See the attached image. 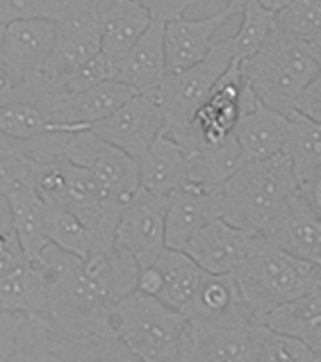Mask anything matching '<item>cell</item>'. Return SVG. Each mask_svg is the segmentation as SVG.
Returning <instances> with one entry per match:
<instances>
[{
  "label": "cell",
  "instance_id": "cell-29",
  "mask_svg": "<svg viewBox=\"0 0 321 362\" xmlns=\"http://www.w3.org/2000/svg\"><path fill=\"white\" fill-rule=\"evenodd\" d=\"M187 158H189L192 187H201L210 192L219 189L226 180H230L246 164L244 153L240 148V144H237L235 134L221 144H214V146H201L187 151Z\"/></svg>",
  "mask_w": 321,
  "mask_h": 362
},
{
  "label": "cell",
  "instance_id": "cell-19",
  "mask_svg": "<svg viewBox=\"0 0 321 362\" xmlns=\"http://www.w3.org/2000/svg\"><path fill=\"white\" fill-rule=\"evenodd\" d=\"M164 25L167 21L153 18L151 28L119 62L117 80L128 85L134 94H148L167 78V50H164Z\"/></svg>",
  "mask_w": 321,
  "mask_h": 362
},
{
  "label": "cell",
  "instance_id": "cell-14",
  "mask_svg": "<svg viewBox=\"0 0 321 362\" xmlns=\"http://www.w3.org/2000/svg\"><path fill=\"white\" fill-rule=\"evenodd\" d=\"M105 0H85L57 21L55 50L50 57L46 76L62 80L76 69L87 64L103 50L100 7Z\"/></svg>",
  "mask_w": 321,
  "mask_h": 362
},
{
  "label": "cell",
  "instance_id": "cell-32",
  "mask_svg": "<svg viewBox=\"0 0 321 362\" xmlns=\"http://www.w3.org/2000/svg\"><path fill=\"white\" fill-rule=\"evenodd\" d=\"M46 205V237L48 242L82 260L91 255V237L78 216L69 208L53 201H44Z\"/></svg>",
  "mask_w": 321,
  "mask_h": 362
},
{
  "label": "cell",
  "instance_id": "cell-18",
  "mask_svg": "<svg viewBox=\"0 0 321 362\" xmlns=\"http://www.w3.org/2000/svg\"><path fill=\"white\" fill-rule=\"evenodd\" d=\"M264 237L289 255L321 267V219L298 192Z\"/></svg>",
  "mask_w": 321,
  "mask_h": 362
},
{
  "label": "cell",
  "instance_id": "cell-38",
  "mask_svg": "<svg viewBox=\"0 0 321 362\" xmlns=\"http://www.w3.org/2000/svg\"><path fill=\"white\" fill-rule=\"evenodd\" d=\"M294 112L321 123V74L303 89V94L296 100Z\"/></svg>",
  "mask_w": 321,
  "mask_h": 362
},
{
  "label": "cell",
  "instance_id": "cell-33",
  "mask_svg": "<svg viewBox=\"0 0 321 362\" xmlns=\"http://www.w3.org/2000/svg\"><path fill=\"white\" fill-rule=\"evenodd\" d=\"M276 25V12L260 5V0H244V12L240 21V30L228 37L235 53V62H244L260 50L267 39L272 37Z\"/></svg>",
  "mask_w": 321,
  "mask_h": 362
},
{
  "label": "cell",
  "instance_id": "cell-42",
  "mask_svg": "<svg viewBox=\"0 0 321 362\" xmlns=\"http://www.w3.org/2000/svg\"><path fill=\"white\" fill-rule=\"evenodd\" d=\"M16 87V82L14 78L9 76V71L5 66H0V96H7V94H12Z\"/></svg>",
  "mask_w": 321,
  "mask_h": 362
},
{
  "label": "cell",
  "instance_id": "cell-41",
  "mask_svg": "<svg viewBox=\"0 0 321 362\" xmlns=\"http://www.w3.org/2000/svg\"><path fill=\"white\" fill-rule=\"evenodd\" d=\"M298 194L303 196V201L315 210V214L321 219V171L310 175L308 180L298 182Z\"/></svg>",
  "mask_w": 321,
  "mask_h": 362
},
{
  "label": "cell",
  "instance_id": "cell-36",
  "mask_svg": "<svg viewBox=\"0 0 321 362\" xmlns=\"http://www.w3.org/2000/svg\"><path fill=\"white\" fill-rule=\"evenodd\" d=\"M321 358L313 349H308L298 339L276 333L272 328H262L260 344H257L255 362H319Z\"/></svg>",
  "mask_w": 321,
  "mask_h": 362
},
{
  "label": "cell",
  "instance_id": "cell-13",
  "mask_svg": "<svg viewBox=\"0 0 321 362\" xmlns=\"http://www.w3.org/2000/svg\"><path fill=\"white\" fill-rule=\"evenodd\" d=\"M164 121H167V115H164L162 98L155 89L148 94L132 96L121 110L114 112L110 119L96 123L91 130L110 141L112 146L139 160L164 132Z\"/></svg>",
  "mask_w": 321,
  "mask_h": 362
},
{
  "label": "cell",
  "instance_id": "cell-39",
  "mask_svg": "<svg viewBox=\"0 0 321 362\" xmlns=\"http://www.w3.org/2000/svg\"><path fill=\"white\" fill-rule=\"evenodd\" d=\"M21 260H25L23 251L16 242V235L12 228L3 230L0 228V274L9 272L14 264H18Z\"/></svg>",
  "mask_w": 321,
  "mask_h": 362
},
{
  "label": "cell",
  "instance_id": "cell-30",
  "mask_svg": "<svg viewBox=\"0 0 321 362\" xmlns=\"http://www.w3.org/2000/svg\"><path fill=\"white\" fill-rule=\"evenodd\" d=\"M248 310L233 274H205L185 317L189 322H219Z\"/></svg>",
  "mask_w": 321,
  "mask_h": 362
},
{
  "label": "cell",
  "instance_id": "cell-11",
  "mask_svg": "<svg viewBox=\"0 0 321 362\" xmlns=\"http://www.w3.org/2000/svg\"><path fill=\"white\" fill-rule=\"evenodd\" d=\"M167 212L169 196L137 189L121 212L117 244L137 260L139 269L151 267L167 251Z\"/></svg>",
  "mask_w": 321,
  "mask_h": 362
},
{
  "label": "cell",
  "instance_id": "cell-37",
  "mask_svg": "<svg viewBox=\"0 0 321 362\" xmlns=\"http://www.w3.org/2000/svg\"><path fill=\"white\" fill-rule=\"evenodd\" d=\"M117 69H119L117 62H112L105 53H98L94 59H89L87 64L76 69L74 74L62 78L59 85L66 91V96H76L80 91L103 85V82H107V80H117Z\"/></svg>",
  "mask_w": 321,
  "mask_h": 362
},
{
  "label": "cell",
  "instance_id": "cell-23",
  "mask_svg": "<svg viewBox=\"0 0 321 362\" xmlns=\"http://www.w3.org/2000/svg\"><path fill=\"white\" fill-rule=\"evenodd\" d=\"M153 16L134 0H105L100 7L103 50L112 62H119L151 28Z\"/></svg>",
  "mask_w": 321,
  "mask_h": 362
},
{
  "label": "cell",
  "instance_id": "cell-22",
  "mask_svg": "<svg viewBox=\"0 0 321 362\" xmlns=\"http://www.w3.org/2000/svg\"><path fill=\"white\" fill-rule=\"evenodd\" d=\"M9 228L14 230L16 242L23 251L25 260L33 264L44 262V253L50 246L46 237V205L35 189V185L12 192L5 199Z\"/></svg>",
  "mask_w": 321,
  "mask_h": 362
},
{
  "label": "cell",
  "instance_id": "cell-3",
  "mask_svg": "<svg viewBox=\"0 0 321 362\" xmlns=\"http://www.w3.org/2000/svg\"><path fill=\"white\" fill-rule=\"evenodd\" d=\"M246 308L257 322L321 285V267L289 255L262 237L253 253L233 274Z\"/></svg>",
  "mask_w": 321,
  "mask_h": 362
},
{
  "label": "cell",
  "instance_id": "cell-45",
  "mask_svg": "<svg viewBox=\"0 0 321 362\" xmlns=\"http://www.w3.org/2000/svg\"><path fill=\"white\" fill-rule=\"evenodd\" d=\"M5 33H7V25L0 23V66H3V46H5Z\"/></svg>",
  "mask_w": 321,
  "mask_h": 362
},
{
  "label": "cell",
  "instance_id": "cell-6",
  "mask_svg": "<svg viewBox=\"0 0 321 362\" xmlns=\"http://www.w3.org/2000/svg\"><path fill=\"white\" fill-rule=\"evenodd\" d=\"M66 98L59 80L46 74L18 82L12 94L0 96V134L28 141L53 130H66L62 123Z\"/></svg>",
  "mask_w": 321,
  "mask_h": 362
},
{
  "label": "cell",
  "instance_id": "cell-12",
  "mask_svg": "<svg viewBox=\"0 0 321 362\" xmlns=\"http://www.w3.org/2000/svg\"><path fill=\"white\" fill-rule=\"evenodd\" d=\"M244 0H230L214 14L203 18H175L164 25V50H167V76L182 74L210 55L214 48V37L230 23L233 18L242 16Z\"/></svg>",
  "mask_w": 321,
  "mask_h": 362
},
{
  "label": "cell",
  "instance_id": "cell-26",
  "mask_svg": "<svg viewBox=\"0 0 321 362\" xmlns=\"http://www.w3.org/2000/svg\"><path fill=\"white\" fill-rule=\"evenodd\" d=\"M53 358L55 362H144L112 326L85 335L55 333Z\"/></svg>",
  "mask_w": 321,
  "mask_h": 362
},
{
  "label": "cell",
  "instance_id": "cell-34",
  "mask_svg": "<svg viewBox=\"0 0 321 362\" xmlns=\"http://www.w3.org/2000/svg\"><path fill=\"white\" fill-rule=\"evenodd\" d=\"M274 30L285 39L308 46L321 33V0H294L276 14Z\"/></svg>",
  "mask_w": 321,
  "mask_h": 362
},
{
  "label": "cell",
  "instance_id": "cell-7",
  "mask_svg": "<svg viewBox=\"0 0 321 362\" xmlns=\"http://www.w3.org/2000/svg\"><path fill=\"white\" fill-rule=\"evenodd\" d=\"M235 53L228 39L216 41L210 55L205 57L201 64H196L182 74L167 76L164 82L158 87V94L164 105V132L169 137H180V134L189 128L196 112L210 98L216 82L223 78V74L233 66Z\"/></svg>",
  "mask_w": 321,
  "mask_h": 362
},
{
  "label": "cell",
  "instance_id": "cell-21",
  "mask_svg": "<svg viewBox=\"0 0 321 362\" xmlns=\"http://www.w3.org/2000/svg\"><path fill=\"white\" fill-rule=\"evenodd\" d=\"M221 219V203L216 189L185 187L169 196L167 246L185 251V246L203 226Z\"/></svg>",
  "mask_w": 321,
  "mask_h": 362
},
{
  "label": "cell",
  "instance_id": "cell-35",
  "mask_svg": "<svg viewBox=\"0 0 321 362\" xmlns=\"http://www.w3.org/2000/svg\"><path fill=\"white\" fill-rule=\"evenodd\" d=\"M80 3L85 0H0V23L9 25L28 18H46L57 23Z\"/></svg>",
  "mask_w": 321,
  "mask_h": 362
},
{
  "label": "cell",
  "instance_id": "cell-28",
  "mask_svg": "<svg viewBox=\"0 0 321 362\" xmlns=\"http://www.w3.org/2000/svg\"><path fill=\"white\" fill-rule=\"evenodd\" d=\"M155 264L162 272V281H164L158 301L175 310V313L185 315L208 272H203L185 251H175V248H167Z\"/></svg>",
  "mask_w": 321,
  "mask_h": 362
},
{
  "label": "cell",
  "instance_id": "cell-2",
  "mask_svg": "<svg viewBox=\"0 0 321 362\" xmlns=\"http://www.w3.org/2000/svg\"><path fill=\"white\" fill-rule=\"evenodd\" d=\"M296 192L298 180L292 162L281 153L272 160L246 162L216 189V196L223 221L235 228L267 235Z\"/></svg>",
  "mask_w": 321,
  "mask_h": 362
},
{
  "label": "cell",
  "instance_id": "cell-5",
  "mask_svg": "<svg viewBox=\"0 0 321 362\" xmlns=\"http://www.w3.org/2000/svg\"><path fill=\"white\" fill-rule=\"evenodd\" d=\"M110 326L144 362H182L187 317L134 292L112 308Z\"/></svg>",
  "mask_w": 321,
  "mask_h": 362
},
{
  "label": "cell",
  "instance_id": "cell-8",
  "mask_svg": "<svg viewBox=\"0 0 321 362\" xmlns=\"http://www.w3.org/2000/svg\"><path fill=\"white\" fill-rule=\"evenodd\" d=\"M264 324L242 310L219 322H189L182 362H255Z\"/></svg>",
  "mask_w": 321,
  "mask_h": 362
},
{
  "label": "cell",
  "instance_id": "cell-17",
  "mask_svg": "<svg viewBox=\"0 0 321 362\" xmlns=\"http://www.w3.org/2000/svg\"><path fill=\"white\" fill-rule=\"evenodd\" d=\"M289 117L267 107L246 82L242 96V117L235 128V139L244 153V160L260 162L281 155L285 151Z\"/></svg>",
  "mask_w": 321,
  "mask_h": 362
},
{
  "label": "cell",
  "instance_id": "cell-40",
  "mask_svg": "<svg viewBox=\"0 0 321 362\" xmlns=\"http://www.w3.org/2000/svg\"><path fill=\"white\" fill-rule=\"evenodd\" d=\"M162 285H164V281H162V272L158 269V264H151V267L139 269V278H137V292L139 294L160 298Z\"/></svg>",
  "mask_w": 321,
  "mask_h": 362
},
{
  "label": "cell",
  "instance_id": "cell-43",
  "mask_svg": "<svg viewBox=\"0 0 321 362\" xmlns=\"http://www.w3.org/2000/svg\"><path fill=\"white\" fill-rule=\"evenodd\" d=\"M308 50H310V55H313L315 59H317V64L321 66V33L310 41L308 44Z\"/></svg>",
  "mask_w": 321,
  "mask_h": 362
},
{
  "label": "cell",
  "instance_id": "cell-4",
  "mask_svg": "<svg viewBox=\"0 0 321 362\" xmlns=\"http://www.w3.org/2000/svg\"><path fill=\"white\" fill-rule=\"evenodd\" d=\"M242 66L253 94L285 117L292 115L303 89L321 74L308 46L285 39L276 30L253 57L242 62Z\"/></svg>",
  "mask_w": 321,
  "mask_h": 362
},
{
  "label": "cell",
  "instance_id": "cell-44",
  "mask_svg": "<svg viewBox=\"0 0 321 362\" xmlns=\"http://www.w3.org/2000/svg\"><path fill=\"white\" fill-rule=\"evenodd\" d=\"M289 3H294V0H260V5H264L267 9H272V12H281L283 7H287Z\"/></svg>",
  "mask_w": 321,
  "mask_h": 362
},
{
  "label": "cell",
  "instance_id": "cell-24",
  "mask_svg": "<svg viewBox=\"0 0 321 362\" xmlns=\"http://www.w3.org/2000/svg\"><path fill=\"white\" fill-rule=\"evenodd\" d=\"M50 287L44 269L21 260L9 272L0 274V313L48 315Z\"/></svg>",
  "mask_w": 321,
  "mask_h": 362
},
{
  "label": "cell",
  "instance_id": "cell-9",
  "mask_svg": "<svg viewBox=\"0 0 321 362\" xmlns=\"http://www.w3.org/2000/svg\"><path fill=\"white\" fill-rule=\"evenodd\" d=\"M59 158L87 169L117 199L130 201L139 189V164L91 128L62 132Z\"/></svg>",
  "mask_w": 321,
  "mask_h": 362
},
{
  "label": "cell",
  "instance_id": "cell-16",
  "mask_svg": "<svg viewBox=\"0 0 321 362\" xmlns=\"http://www.w3.org/2000/svg\"><path fill=\"white\" fill-rule=\"evenodd\" d=\"M264 235L216 219L196 233L185 246L192 260L208 274H235Z\"/></svg>",
  "mask_w": 321,
  "mask_h": 362
},
{
  "label": "cell",
  "instance_id": "cell-20",
  "mask_svg": "<svg viewBox=\"0 0 321 362\" xmlns=\"http://www.w3.org/2000/svg\"><path fill=\"white\" fill-rule=\"evenodd\" d=\"M139 187L160 196H171L192 187L187 151L169 134H160L153 146L137 160Z\"/></svg>",
  "mask_w": 321,
  "mask_h": 362
},
{
  "label": "cell",
  "instance_id": "cell-46",
  "mask_svg": "<svg viewBox=\"0 0 321 362\" xmlns=\"http://www.w3.org/2000/svg\"><path fill=\"white\" fill-rule=\"evenodd\" d=\"M319 362H321V360H319Z\"/></svg>",
  "mask_w": 321,
  "mask_h": 362
},
{
  "label": "cell",
  "instance_id": "cell-27",
  "mask_svg": "<svg viewBox=\"0 0 321 362\" xmlns=\"http://www.w3.org/2000/svg\"><path fill=\"white\" fill-rule=\"evenodd\" d=\"M262 324L303 342L321 358V285L296 301L274 310Z\"/></svg>",
  "mask_w": 321,
  "mask_h": 362
},
{
  "label": "cell",
  "instance_id": "cell-31",
  "mask_svg": "<svg viewBox=\"0 0 321 362\" xmlns=\"http://www.w3.org/2000/svg\"><path fill=\"white\" fill-rule=\"evenodd\" d=\"M283 153L292 162L298 182H303L310 175L321 171V123L298 115V112H292Z\"/></svg>",
  "mask_w": 321,
  "mask_h": 362
},
{
  "label": "cell",
  "instance_id": "cell-1",
  "mask_svg": "<svg viewBox=\"0 0 321 362\" xmlns=\"http://www.w3.org/2000/svg\"><path fill=\"white\" fill-rule=\"evenodd\" d=\"M50 287L48 319L57 335H85L110 326V313L137 292L139 264L119 244L82 260L50 244L44 253Z\"/></svg>",
  "mask_w": 321,
  "mask_h": 362
},
{
  "label": "cell",
  "instance_id": "cell-15",
  "mask_svg": "<svg viewBox=\"0 0 321 362\" xmlns=\"http://www.w3.org/2000/svg\"><path fill=\"white\" fill-rule=\"evenodd\" d=\"M57 23L46 18L14 21L7 25L3 46V66L14 82L44 76L55 50Z\"/></svg>",
  "mask_w": 321,
  "mask_h": 362
},
{
  "label": "cell",
  "instance_id": "cell-25",
  "mask_svg": "<svg viewBox=\"0 0 321 362\" xmlns=\"http://www.w3.org/2000/svg\"><path fill=\"white\" fill-rule=\"evenodd\" d=\"M132 96L137 94L128 85H123L119 80H107L103 85L80 91L76 96H69L62 123H64L66 130L94 128L96 123L110 119L114 112L121 110Z\"/></svg>",
  "mask_w": 321,
  "mask_h": 362
},
{
  "label": "cell",
  "instance_id": "cell-10",
  "mask_svg": "<svg viewBox=\"0 0 321 362\" xmlns=\"http://www.w3.org/2000/svg\"><path fill=\"white\" fill-rule=\"evenodd\" d=\"M246 89V76L242 62H233L223 78L216 82L210 98L196 112L189 128L175 141L185 151H194L201 146H214L235 134L237 121L242 117V96ZM173 139V137H171Z\"/></svg>",
  "mask_w": 321,
  "mask_h": 362
}]
</instances>
